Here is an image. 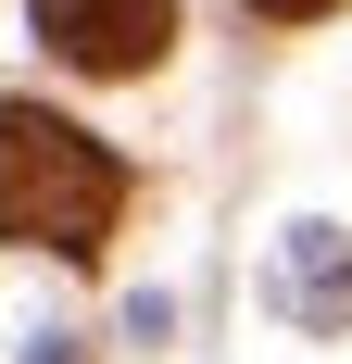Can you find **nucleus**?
<instances>
[{
	"label": "nucleus",
	"mask_w": 352,
	"mask_h": 364,
	"mask_svg": "<svg viewBox=\"0 0 352 364\" xmlns=\"http://www.w3.org/2000/svg\"><path fill=\"white\" fill-rule=\"evenodd\" d=\"M113 214H126V164L51 101H0V252L101 264Z\"/></svg>",
	"instance_id": "f257e3e1"
},
{
	"label": "nucleus",
	"mask_w": 352,
	"mask_h": 364,
	"mask_svg": "<svg viewBox=\"0 0 352 364\" xmlns=\"http://www.w3.org/2000/svg\"><path fill=\"white\" fill-rule=\"evenodd\" d=\"M26 26L76 75H151L176 50V0H26Z\"/></svg>",
	"instance_id": "f03ea898"
},
{
	"label": "nucleus",
	"mask_w": 352,
	"mask_h": 364,
	"mask_svg": "<svg viewBox=\"0 0 352 364\" xmlns=\"http://www.w3.org/2000/svg\"><path fill=\"white\" fill-rule=\"evenodd\" d=\"M289 314L302 327H352V239L340 226H289Z\"/></svg>",
	"instance_id": "7ed1b4c3"
},
{
	"label": "nucleus",
	"mask_w": 352,
	"mask_h": 364,
	"mask_svg": "<svg viewBox=\"0 0 352 364\" xmlns=\"http://www.w3.org/2000/svg\"><path fill=\"white\" fill-rule=\"evenodd\" d=\"M252 13H277V26H315V13H340V0H252Z\"/></svg>",
	"instance_id": "20e7f679"
}]
</instances>
